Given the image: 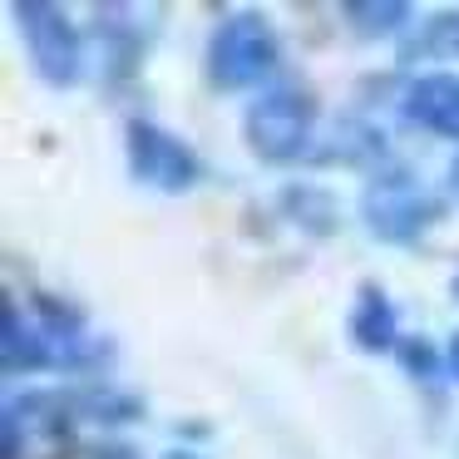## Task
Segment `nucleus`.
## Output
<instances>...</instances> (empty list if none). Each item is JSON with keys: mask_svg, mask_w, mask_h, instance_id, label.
<instances>
[{"mask_svg": "<svg viewBox=\"0 0 459 459\" xmlns=\"http://www.w3.org/2000/svg\"><path fill=\"white\" fill-rule=\"evenodd\" d=\"M311 119H316V104L301 90H272L262 94L247 109V143L272 163H287L307 149L311 139Z\"/></svg>", "mask_w": 459, "mask_h": 459, "instance_id": "1", "label": "nucleus"}, {"mask_svg": "<svg viewBox=\"0 0 459 459\" xmlns=\"http://www.w3.org/2000/svg\"><path fill=\"white\" fill-rule=\"evenodd\" d=\"M212 80L222 90H242V84H257L262 74L277 70V35L267 30V21L257 15H238L212 35Z\"/></svg>", "mask_w": 459, "mask_h": 459, "instance_id": "2", "label": "nucleus"}, {"mask_svg": "<svg viewBox=\"0 0 459 459\" xmlns=\"http://www.w3.org/2000/svg\"><path fill=\"white\" fill-rule=\"evenodd\" d=\"M21 15V30H25V45H30V60L35 70L45 74L50 84H74L80 80V40H74L70 21H65L55 5H15Z\"/></svg>", "mask_w": 459, "mask_h": 459, "instance_id": "3", "label": "nucleus"}, {"mask_svg": "<svg viewBox=\"0 0 459 459\" xmlns=\"http://www.w3.org/2000/svg\"><path fill=\"white\" fill-rule=\"evenodd\" d=\"M129 163L143 183H153L163 193H183L198 178V159L153 124H129Z\"/></svg>", "mask_w": 459, "mask_h": 459, "instance_id": "4", "label": "nucleus"}, {"mask_svg": "<svg viewBox=\"0 0 459 459\" xmlns=\"http://www.w3.org/2000/svg\"><path fill=\"white\" fill-rule=\"evenodd\" d=\"M435 198H425V193L415 188L410 178H390V183H376V188L366 193V218L370 228L380 232V238H415L420 228H425L429 218H435Z\"/></svg>", "mask_w": 459, "mask_h": 459, "instance_id": "5", "label": "nucleus"}, {"mask_svg": "<svg viewBox=\"0 0 459 459\" xmlns=\"http://www.w3.org/2000/svg\"><path fill=\"white\" fill-rule=\"evenodd\" d=\"M405 114L415 124H425V129L455 134L459 139V80L455 74H429V80H420L405 94Z\"/></svg>", "mask_w": 459, "mask_h": 459, "instance_id": "6", "label": "nucleus"}, {"mask_svg": "<svg viewBox=\"0 0 459 459\" xmlns=\"http://www.w3.org/2000/svg\"><path fill=\"white\" fill-rule=\"evenodd\" d=\"M351 341L360 351H385L395 341V311H390L380 287H360V301L351 311Z\"/></svg>", "mask_w": 459, "mask_h": 459, "instance_id": "7", "label": "nucleus"}, {"mask_svg": "<svg viewBox=\"0 0 459 459\" xmlns=\"http://www.w3.org/2000/svg\"><path fill=\"white\" fill-rule=\"evenodd\" d=\"M50 360V351L40 346L35 331H21L15 307H5V370H40Z\"/></svg>", "mask_w": 459, "mask_h": 459, "instance_id": "8", "label": "nucleus"}, {"mask_svg": "<svg viewBox=\"0 0 459 459\" xmlns=\"http://www.w3.org/2000/svg\"><path fill=\"white\" fill-rule=\"evenodd\" d=\"M405 15H410L405 5H346V21H370V35L405 25Z\"/></svg>", "mask_w": 459, "mask_h": 459, "instance_id": "9", "label": "nucleus"}, {"mask_svg": "<svg viewBox=\"0 0 459 459\" xmlns=\"http://www.w3.org/2000/svg\"><path fill=\"white\" fill-rule=\"evenodd\" d=\"M400 360H405L410 370H420V376H435V351H429L425 341H405V346H400Z\"/></svg>", "mask_w": 459, "mask_h": 459, "instance_id": "10", "label": "nucleus"}, {"mask_svg": "<svg viewBox=\"0 0 459 459\" xmlns=\"http://www.w3.org/2000/svg\"><path fill=\"white\" fill-rule=\"evenodd\" d=\"M449 370H455V376H459V336L449 341Z\"/></svg>", "mask_w": 459, "mask_h": 459, "instance_id": "11", "label": "nucleus"}, {"mask_svg": "<svg viewBox=\"0 0 459 459\" xmlns=\"http://www.w3.org/2000/svg\"><path fill=\"white\" fill-rule=\"evenodd\" d=\"M94 459H134V455H124V449H109V455H94Z\"/></svg>", "mask_w": 459, "mask_h": 459, "instance_id": "12", "label": "nucleus"}, {"mask_svg": "<svg viewBox=\"0 0 459 459\" xmlns=\"http://www.w3.org/2000/svg\"><path fill=\"white\" fill-rule=\"evenodd\" d=\"M455 183H459V159H455Z\"/></svg>", "mask_w": 459, "mask_h": 459, "instance_id": "13", "label": "nucleus"}, {"mask_svg": "<svg viewBox=\"0 0 459 459\" xmlns=\"http://www.w3.org/2000/svg\"><path fill=\"white\" fill-rule=\"evenodd\" d=\"M455 297H459V281H455Z\"/></svg>", "mask_w": 459, "mask_h": 459, "instance_id": "14", "label": "nucleus"}]
</instances>
